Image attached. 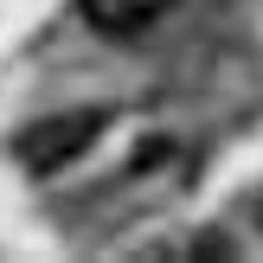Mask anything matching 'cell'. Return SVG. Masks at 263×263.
I'll return each instance as SVG.
<instances>
[{
	"label": "cell",
	"mask_w": 263,
	"mask_h": 263,
	"mask_svg": "<svg viewBox=\"0 0 263 263\" xmlns=\"http://www.w3.org/2000/svg\"><path fill=\"white\" fill-rule=\"evenodd\" d=\"M84 7V20L97 26V32H141L148 20H161L174 0H77Z\"/></svg>",
	"instance_id": "7a4b0ae2"
},
{
	"label": "cell",
	"mask_w": 263,
	"mask_h": 263,
	"mask_svg": "<svg viewBox=\"0 0 263 263\" xmlns=\"http://www.w3.org/2000/svg\"><path fill=\"white\" fill-rule=\"evenodd\" d=\"M257 218H263V205H257Z\"/></svg>",
	"instance_id": "3957f363"
},
{
	"label": "cell",
	"mask_w": 263,
	"mask_h": 263,
	"mask_svg": "<svg viewBox=\"0 0 263 263\" xmlns=\"http://www.w3.org/2000/svg\"><path fill=\"white\" fill-rule=\"evenodd\" d=\"M103 122H109V109H71V116H45V122H32L20 141H13V154H20L32 174H58L64 161H77V154L90 148V141L103 135Z\"/></svg>",
	"instance_id": "6da1fadb"
}]
</instances>
